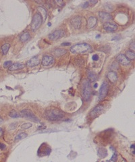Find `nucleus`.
<instances>
[{
	"label": "nucleus",
	"mask_w": 135,
	"mask_h": 162,
	"mask_svg": "<svg viewBox=\"0 0 135 162\" xmlns=\"http://www.w3.org/2000/svg\"><path fill=\"white\" fill-rule=\"evenodd\" d=\"M92 59H93V60H94V61H97L99 59V55H97V54H95V55H93Z\"/></svg>",
	"instance_id": "29"
},
{
	"label": "nucleus",
	"mask_w": 135,
	"mask_h": 162,
	"mask_svg": "<svg viewBox=\"0 0 135 162\" xmlns=\"http://www.w3.org/2000/svg\"><path fill=\"white\" fill-rule=\"evenodd\" d=\"M70 51L74 54H84L86 53L91 52L92 47L89 44L84 43L76 44L72 47Z\"/></svg>",
	"instance_id": "1"
},
{
	"label": "nucleus",
	"mask_w": 135,
	"mask_h": 162,
	"mask_svg": "<svg viewBox=\"0 0 135 162\" xmlns=\"http://www.w3.org/2000/svg\"><path fill=\"white\" fill-rule=\"evenodd\" d=\"M30 38V33L28 32H24L23 34H22L20 35V40L21 42H26V41H27L28 40H29Z\"/></svg>",
	"instance_id": "19"
},
{
	"label": "nucleus",
	"mask_w": 135,
	"mask_h": 162,
	"mask_svg": "<svg viewBox=\"0 0 135 162\" xmlns=\"http://www.w3.org/2000/svg\"><path fill=\"white\" fill-rule=\"evenodd\" d=\"M97 86H98V85H97V83H96L95 85H94V88H95V89H96L97 87Z\"/></svg>",
	"instance_id": "38"
},
{
	"label": "nucleus",
	"mask_w": 135,
	"mask_h": 162,
	"mask_svg": "<svg viewBox=\"0 0 135 162\" xmlns=\"http://www.w3.org/2000/svg\"><path fill=\"white\" fill-rule=\"evenodd\" d=\"M110 86L108 82H103L99 89V100L103 101L107 97L109 92Z\"/></svg>",
	"instance_id": "6"
},
{
	"label": "nucleus",
	"mask_w": 135,
	"mask_h": 162,
	"mask_svg": "<svg viewBox=\"0 0 135 162\" xmlns=\"http://www.w3.org/2000/svg\"><path fill=\"white\" fill-rule=\"evenodd\" d=\"M67 53V51L64 49H60V48H57V49H54L53 50L51 51V54L54 55L55 57H60L62 55L66 54Z\"/></svg>",
	"instance_id": "15"
},
{
	"label": "nucleus",
	"mask_w": 135,
	"mask_h": 162,
	"mask_svg": "<svg viewBox=\"0 0 135 162\" xmlns=\"http://www.w3.org/2000/svg\"><path fill=\"white\" fill-rule=\"evenodd\" d=\"M24 68V65L20 64V63H14V64H12V65H11V66L8 68V70L16 71L18 70H21V69H23Z\"/></svg>",
	"instance_id": "18"
},
{
	"label": "nucleus",
	"mask_w": 135,
	"mask_h": 162,
	"mask_svg": "<svg viewBox=\"0 0 135 162\" xmlns=\"http://www.w3.org/2000/svg\"><path fill=\"white\" fill-rule=\"evenodd\" d=\"M97 23V19L95 16H91L87 21V27L89 28H93Z\"/></svg>",
	"instance_id": "17"
},
{
	"label": "nucleus",
	"mask_w": 135,
	"mask_h": 162,
	"mask_svg": "<svg viewBox=\"0 0 135 162\" xmlns=\"http://www.w3.org/2000/svg\"><path fill=\"white\" fill-rule=\"evenodd\" d=\"M97 1H89V3H91V5H93L94 4H95V3H97Z\"/></svg>",
	"instance_id": "34"
},
{
	"label": "nucleus",
	"mask_w": 135,
	"mask_h": 162,
	"mask_svg": "<svg viewBox=\"0 0 135 162\" xmlns=\"http://www.w3.org/2000/svg\"><path fill=\"white\" fill-rule=\"evenodd\" d=\"M51 25V23H48V26H50Z\"/></svg>",
	"instance_id": "40"
},
{
	"label": "nucleus",
	"mask_w": 135,
	"mask_h": 162,
	"mask_svg": "<svg viewBox=\"0 0 135 162\" xmlns=\"http://www.w3.org/2000/svg\"><path fill=\"white\" fill-rule=\"evenodd\" d=\"M11 65H12V62L11 61H7V62H4L3 67H4L5 68H9Z\"/></svg>",
	"instance_id": "28"
},
{
	"label": "nucleus",
	"mask_w": 135,
	"mask_h": 162,
	"mask_svg": "<svg viewBox=\"0 0 135 162\" xmlns=\"http://www.w3.org/2000/svg\"><path fill=\"white\" fill-rule=\"evenodd\" d=\"M40 62H41V60L39 58V56L37 55V56H34L30 59H29L26 63V65L28 67H34L38 66L40 64Z\"/></svg>",
	"instance_id": "13"
},
{
	"label": "nucleus",
	"mask_w": 135,
	"mask_h": 162,
	"mask_svg": "<svg viewBox=\"0 0 135 162\" xmlns=\"http://www.w3.org/2000/svg\"><path fill=\"white\" fill-rule=\"evenodd\" d=\"M130 48H131V49H133V50H135V41H133L132 43H131V47H130Z\"/></svg>",
	"instance_id": "31"
},
{
	"label": "nucleus",
	"mask_w": 135,
	"mask_h": 162,
	"mask_svg": "<svg viewBox=\"0 0 135 162\" xmlns=\"http://www.w3.org/2000/svg\"><path fill=\"white\" fill-rule=\"evenodd\" d=\"M122 162H126V161H125V160H123V161H122Z\"/></svg>",
	"instance_id": "41"
},
{
	"label": "nucleus",
	"mask_w": 135,
	"mask_h": 162,
	"mask_svg": "<svg viewBox=\"0 0 135 162\" xmlns=\"http://www.w3.org/2000/svg\"><path fill=\"white\" fill-rule=\"evenodd\" d=\"M99 18L101 19V20L103 22H108V21L111 20L112 18V16L109 13L105 12V11H100L99 13Z\"/></svg>",
	"instance_id": "12"
},
{
	"label": "nucleus",
	"mask_w": 135,
	"mask_h": 162,
	"mask_svg": "<svg viewBox=\"0 0 135 162\" xmlns=\"http://www.w3.org/2000/svg\"><path fill=\"white\" fill-rule=\"evenodd\" d=\"M81 24H82V19L81 17L79 16H76L74 17L71 20V24L76 29H79L81 27Z\"/></svg>",
	"instance_id": "10"
},
{
	"label": "nucleus",
	"mask_w": 135,
	"mask_h": 162,
	"mask_svg": "<svg viewBox=\"0 0 135 162\" xmlns=\"http://www.w3.org/2000/svg\"><path fill=\"white\" fill-rule=\"evenodd\" d=\"M101 37V35H100V34H98V35H97L96 36V38H99V37Z\"/></svg>",
	"instance_id": "39"
},
{
	"label": "nucleus",
	"mask_w": 135,
	"mask_h": 162,
	"mask_svg": "<svg viewBox=\"0 0 135 162\" xmlns=\"http://www.w3.org/2000/svg\"><path fill=\"white\" fill-rule=\"evenodd\" d=\"M126 57L128 58L129 60H134L135 58V52L131 50H128L126 53Z\"/></svg>",
	"instance_id": "22"
},
{
	"label": "nucleus",
	"mask_w": 135,
	"mask_h": 162,
	"mask_svg": "<svg viewBox=\"0 0 135 162\" xmlns=\"http://www.w3.org/2000/svg\"><path fill=\"white\" fill-rule=\"evenodd\" d=\"M103 27H104V29H105L106 31L110 32H115V31H116L117 28H118V26H117L116 24L110 22L105 23Z\"/></svg>",
	"instance_id": "14"
},
{
	"label": "nucleus",
	"mask_w": 135,
	"mask_h": 162,
	"mask_svg": "<svg viewBox=\"0 0 135 162\" xmlns=\"http://www.w3.org/2000/svg\"><path fill=\"white\" fill-rule=\"evenodd\" d=\"M46 127L45 126H39V128H38V129H41H41H43V128H45Z\"/></svg>",
	"instance_id": "36"
},
{
	"label": "nucleus",
	"mask_w": 135,
	"mask_h": 162,
	"mask_svg": "<svg viewBox=\"0 0 135 162\" xmlns=\"http://www.w3.org/2000/svg\"><path fill=\"white\" fill-rule=\"evenodd\" d=\"M10 47V45L9 43H5L4 45H3L1 47V51H2L3 55H6L7 53L8 52V51Z\"/></svg>",
	"instance_id": "25"
},
{
	"label": "nucleus",
	"mask_w": 135,
	"mask_h": 162,
	"mask_svg": "<svg viewBox=\"0 0 135 162\" xmlns=\"http://www.w3.org/2000/svg\"><path fill=\"white\" fill-rule=\"evenodd\" d=\"M32 124L30 123V122H28V123L23 124L21 126V128H22V129H24V130H26V129H28L30 127H32Z\"/></svg>",
	"instance_id": "27"
},
{
	"label": "nucleus",
	"mask_w": 135,
	"mask_h": 162,
	"mask_svg": "<svg viewBox=\"0 0 135 162\" xmlns=\"http://www.w3.org/2000/svg\"><path fill=\"white\" fill-rule=\"evenodd\" d=\"M20 114L21 117H24V118H25L27 120H31V121L34 122H40V120L38 119V118L30 110H28V109L22 110L21 111Z\"/></svg>",
	"instance_id": "4"
},
{
	"label": "nucleus",
	"mask_w": 135,
	"mask_h": 162,
	"mask_svg": "<svg viewBox=\"0 0 135 162\" xmlns=\"http://www.w3.org/2000/svg\"><path fill=\"white\" fill-rule=\"evenodd\" d=\"M117 159H118V155H117V153L116 151L114 152V154H113L112 157L111 158L110 160H109L108 161H107L106 162H116Z\"/></svg>",
	"instance_id": "26"
},
{
	"label": "nucleus",
	"mask_w": 135,
	"mask_h": 162,
	"mask_svg": "<svg viewBox=\"0 0 135 162\" xmlns=\"http://www.w3.org/2000/svg\"><path fill=\"white\" fill-rule=\"evenodd\" d=\"M37 9H38L39 12L41 13L40 15L41 16L43 21L45 20L46 18H47V11H46V9H45V8H43V7H41V6H39Z\"/></svg>",
	"instance_id": "20"
},
{
	"label": "nucleus",
	"mask_w": 135,
	"mask_h": 162,
	"mask_svg": "<svg viewBox=\"0 0 135 162\" xmlns=\"http://www.w3.org/2000/svg\"><path fill=\"white\" fill-rule=\"evenodd\" d=\"M3 135V129L2 128H0V137H1Z\"/></svg>",
	"instance_id": "33"
},
{
	"label": "nucleus",
	"mask_w": 135,
	"mask_h": 162,
	"mask_svg": "<svg viewBox=\"0 0 135 162\" xmlns=\"http://www.w3.org/2000/svg\"><path fill=\"white\" fill-rule=\"evenodd\" d=\"M5 145L4 144H2L0 143V149L1 150H3V149H5Z\"/></svg>",
	"instance_id": "32"
},
{
	"label": "nucleus",
	"mask_w": 135,
	"mask_h": 162,
	"mask_svg": "<svg viewBox=\"0 0 135 162\" xmlns=\"http://www.w3.org/2000/svg\"><path fill=\"white\" fill-rule=\"evenodd\" d=\"M54 58L52 56H49V55H45L43 58H42L41 64L43 66H50L51 65L54 64Z\"/></svg>",
	"instance_id": "9"
},
{
	"label": "nucleus",
	"mask_w": 135,
	"mask_h": 162,
	"mask_svg": "<svg viewBox=\"0 0 135 162\" xmlns=\"http://www.w3.org/2000/svg\"><path fill=\"white\" fill-rule=\"evenodd\" d=\"M45 116L49 121H58L64 118V114L57 109H49L45 112Z\"/></svg>",
	"instance_id": "2"
},
{
	"label": "nucleus",
	"mask_w": 135,
	"mask_h": 162,
	"mask_svg": "<svg viewBox=\"0 0 135 162\" xmlns=\"http://www.w3.org/2000/svg\"><path fill=\"white\" fill-rule=\"evenodd\" d=\"M91 95V84L89 80H85L83 81V87H82V96L85 101H88Z\"/></svg>",
	"instance_id": "3"
},
{
	"label": "nucleus",
	"mask_w": 135,
	"mask_h": 162,
	"mask_svg": "<svg viewBox=\"0 0 135 162\" xmlns=\"http://www.w3.org/2000/svg\"><path fill=\"white\" fill-rule=\"evenodd\" d=\"M117 59L119 62L120 64L123 65V66H128L131 64V60H129L126 57V55H124V54H122V53L117 56Z\"/></svg>",
	"instance_id": "11"
},
{
	"label": "nucleus",
	"mask_w": 135,
	"mask_h": 162,
	"mask_svg": "<svg viewBox=\"0 0 135 162\" xmlns=\"http://www.w3.org/2000/svg\"><path fill=\"white\" fill-rule=\"evenodd\" d=\"M104 107L103 105H98L92 110L90 113V117L91 118H95L103 112Z\"/></svg>",
	"instance_id": "8"
},
{
	"label": "nucleus",
	"mask_w": 135,
	"mask_h": 162,
	"mask_svg": "<svg viewBox=\"0 0 135 162\" xmlns=\"http://www.w3.org/2000/svg\"><path fill=\"white\" fill-rule=\"evenodd\" d=\"M26 137H27V134L25 133H21L18 134V135H16V137H15V141H18L20 140H22L24 139H25Z\"/></svg>",
	"instance_id": "24"
},
{
	"label": "nucleus",
	"mask_w": 135,
	"mask_h": 162,
	"mask_svg": "<svg viewBox=\"0 0 135 162\" xmlns=\"http://www.w3.org/2000/svg\"><path fill=\"white\" fill-rule=\"evenodd\" d=\"M89 1H86V2H85V3L83 5V6H82V7H83V8H87V7H89Z\"/></svg>",
	"instance_id": "30"
},
{
	"label": "nucleus",
	"mask_w": 135,
	"mask_h": 162,
	"mask_svg": "<svg viewBox=\"0 0 135 162\" xmlns=\"http://www.w3.org/2000/svg\"><path fill=\"white\" fill-rule=\"evenodd\" d=\"M42 22H43V19H42L41 16L40 15V14L37 13L34 15V16L32 17V22H31V29L34 31L39 28L41 25Z\"/></svg>",
	"instance_id": "5"
},
{
	"label": "nucleus",
	"mask_w": 135,
	"mask_h": 162,
	"mask_svg": "<svg viewBox=\"0 0 135 162\" xmlns=\"http://www.w3.org/2000/svg\"><path fill=\"white\" fill-rule=\"evenodd\" d=\"M3 122V119L1 118V117L0 116V124H1Z\"/></svg>",
	"instance_id": "37"
},
{
	"label": "nucleus",
	"mask_w": 135,
	"mask_h": 162,
	"mask_svg": "<svg viewBox=\"0 0 135 162\" xmlns=\"http://www.w3.org/2000/svg\"><path fill=\"white\" fill-rule=\"evenodd\" d=\"M107 78L109 80L110 82L112 83H115L118 80V76H117L116 72H115L114 71H110L109 72L107 75Z\"/></svg>",
	"instance_id": "16"
},
{
	"label": "nucleus",
	"mask_w": 135,
	"mask_h": 162,
	"mask_svg": "<svg viewBox=\"0 0 135 162\" xmlns=\"http://www.w3.org/2000/svg\"><path fill=\"white\" fill-rule=\"evenodd\" d=\"M70 45V43H62V46H69Z\"/></svg>",
	"instance_id": "35"
},
{
	"label": "nucleus",
	"mask_w": 135,
	"mask_h": 162,
	"mask_svg": "<svg viewBox=\"0 0 135 162\" xmlns=\"http://www.w3.org/2000/svg\"><path fill=\"white\" fill-rule=\"evenodd\" d=\"M64 30H57L54 32H53L52 33H51L48 35V38L51 41H56L58 39H61L62 37H63L64 36Z\"/></svg>",
	"instance_id": "7"
},
{
	"label": "nucleus",
	"mask_w": 135,
	"mask_h": 162,
	"mask_svg": "<svg viewBox=\"0 0 135 162\" xmlns=\"http://www.w3.org/2000/svg\"><path fill=\"white\" fill-rule=\"evenodd\" d=\"M9 116L11 117V118H20V114L18 113V112L15 111V110H11L9 113Z\"/></svg>",
	"instance_id": "23"
},
{
	"label": "nucleus",
	"mask_w": 135,
	"mask_h": 162,
	"mask_svg": "<svg viewBox=\"0 0 135 162\" xmlns=\"http://www.w3.org/2000/svg\"><path fill=\"white\" fill-rule=\"evenodd\" d=\"M88 78H89L90 82H95L97 80V76L96 74H95L93 72H90L88 74Z\"/></svg>",
	"instance_id": "21"
}]
</instances>
